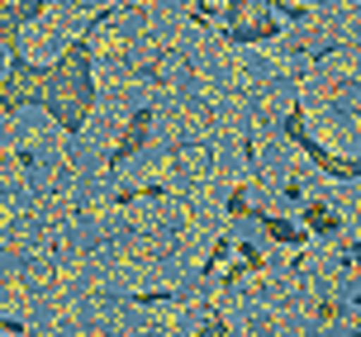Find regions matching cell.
<instances>
[{
	"label": "cell",
	"instance_id": "cell-3",
	"mask_svg": "<svg viewBox=\"0 0 361 337\" xmlns=\"http://www.w3.org/2000/svg\"><path fill=\"white\" fill-rule=\"evenodd\" d=\"M0 5H15V0H0Z\"/></svg>",
	"mask_w": 361,
	"mask_h": 337
},
{
	"label": "cell",
	"instance_id": "cell-4",
	"mask_svg": "<svg viewBox=\"0 0 361 337\" xmlns=\"http://www.w3.org/2000/svg\"><path fill=\"white\" fill-rule=\"evenodd\" d=\"M0 119H5V105H0Z\"/></svg>",
	"mask_w": 361,
	"mask_h": 337
},
{
	"label": "cell",
	"instance_id": "cell-1",
	"mask_svg": "<svg viewBox=\"0 0 361 337\" xmlns=\"http://www.w3.org/2000/svg\"><path fill=\"white\" fill-rule=\"evenodd\" d=\"M67 43H72V34H67V29H62L53 15L29 19V24L19 29V53L29 57L34 67H48V62H57V57L67 53Z\"/></svg>",
	"mask_w": 361,
	"mask_h": 337
},
{
	"label": "cell",
	"instance_id": "cell-2",
	"mask_svg": "<svg viewBox=\"0 0 361 337\" xmlns=\"http://www.w3.org/2000/svg\"><path fill=\"white\" fill-rule=\"evenodd\" d=\"M5 71H10V48L0 43V76H5Z\"/></svg>",
	"mask_w": 361,
	"mask_h": 337
}]
</instances>
